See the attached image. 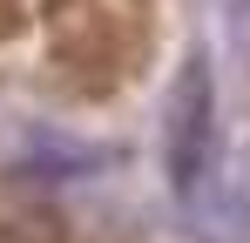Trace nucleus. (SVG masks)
<instances>
[{
	"instance_id": "1",
	"label": "nucleus",
	"mask_w": 250,
	"mask_h": 243,
	"mask_svg": "<svg viewBox=\"0 0 250 243\" xmlns=\"http://www.w3.org/2000/svg\"><path fill=\"white\" fill-rule=\"evenodd\" d=\"M47 61L75 95H115L156 40V0H41Z\"/></svg>"
},
{
	"instance_id": "2",
	"label": "nucleus",
	"mask_w": 250,
	"mask_h": 243,
	"mask_svg": "<svg viewBox=\"0 0 250 243\" xmlns=\"http://www.w3.org/2000/svg\"><path fill=\"white\" fill-rule=\"evenodd\" d=\"M223 108H216V75H209L203 54L183 61V75L169 88V128H163V169L169 189L183 202L203 196V182L216 176V149H223Z\"/></svg>"
},
{
	"instance_id": "3",
	"label": "nucleus",
	"mask_w": 250,
	"mask_h": 243,
	"mask_svg": "<svg viewBox=\"0 0 250 243\" xmlns=\"http://www.w3.org/2000/svg\"><path fill=\"white\" fill-rule=\"evenodd\" d=\"M21 27V0H0V34H14Z\"/></svg>"
}]
</instances>
